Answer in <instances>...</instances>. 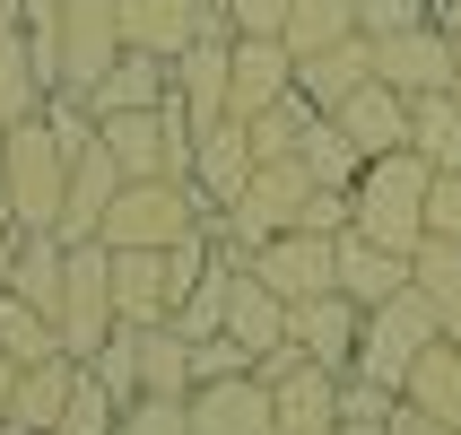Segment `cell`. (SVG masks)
I'll return each mask as SVG.
<instances>
[{"mask_svg": "<svg viewBox=\"0 0 461 435\" xmlns=\"http://www.w3.org/2000/svg\"><path fill=\"white\" fill-rule=\"evenodd\" d=\"M70 140H61V122L52 113H35V122L0 131V209H9V227L18 235H52L61 227V201H70Z\"/></svg>", "mask_w": 461, "mask_h": 435, "instance_id": "6da1fadb", "label": "cell"}, {"mask_svg": "<svg viewBox=\"0 0 461 435\" xmlns=\"http://www.w3.org/2000/svg\"><path fill=\"white\" fill-rule=\"evenodd\" d=\"M427 192H436V166L418 149L366 157V175L348 183V227L366 244H392V253H418L427 244Z\"/></svg>", "mask_w": 461, "mask_h": 435, "instance_id": "7a4b0ae2", "label": "cell"}, {"mask_svg": "<svg viewBox=\"0 0 461 435\" xmlns=\"http://www.w3.org/2000/svg\"><path fill=\"white\" fill-rule=\"evenodd\" d=\"M201 227H218V209H209L192 183L157 175V183H122V192H113L96 244H113V253H175L183 235H201Z\"/></svg>", "mask_w": 461, "mask_h": 435, "instance_id": "3957f363", "label": "cell"}, {"mask_svg": "<svg viewBox=\"0 0 461 435\" xmlns=\"http://www.w3.org/2000/svg\"><path fill=\"white\" fill-rule=\"evenodd\" d=\"M436 340H453V331L436 322V305H427L418 287H401V296H384V305H366V331H357V366H348V375H366V384L401 392V384H410V366L427 358Z\"/></svg>", "mask_w": 461, "mask_h": 435, "instance_id": "277c9868", "label": "cell"}, {"mask_svg": "<svg viewBox=\"0 0 461 435\" xmlns=\"http://www.w3.org/2000/svg\"><path fill=\"white\" fill-rule=\"evenodd\" d=\"M305 201H313V175H305V157H261L253 166V183H244V201L218 218V235H227V253H244L253 261L270 235H287L296 218H305Z\"/></svg>", "mask_w": 461, "mask_h": 435, "instance_id": "5b68a950", "label": "cell"}, {"mask_svg": "<svg viewBox=\"0 0 461 435\" xmlns=\"http://www.w3.org/2000/svg\"><path fill=\"white\" fill-rule=\"evenodd\" d=\"M113 261L104 244H70V279H61V313H52V331H61V358H96L104 340H113Z\"/></svg>", "mask_w": 461, "mask_h": 435, "instance_id": "8992f818", "label": "cell"}, {"mask_svg": "<svg viewBox=\"0 0 461 435\" xmlns=\"http://www.w3.org/2000/svg\"><path fill=\"white\" fill-rule=\"evenodd\" d=\"M279 305H305V296H331L339 287V235H313V227H287V235H270L253 261H244Z\"/></svg>", "mask_w": 461, "mask_h": 435, "instance_id": "52a82bcc", "label": "cell"}, {"mask_svg": "<svg viewBox=\"0 0 461 435\" xmlns=\"http://www.w3.org/2000/svg\"><path fill=\"white\" fill-rule=\"evenodd\" d=\"M122 61V18L113 0H61V96H96V78Z\"/></svg>", "mask_w": 461, "mask_h": 435, "instance_id": "ba28073f", "label": "cell"}, {"mask_svg": "<svg viewBox=\"0 0 461 435\" xmlns=\"http://www.w3.org/2000/svg\"><path fill=\"white\" fill-rule=\"evenodd\" d=\"M113 18H122V44L157 61H183L201 35H227L218 0H113Z\"/></svg>", "mask_w": 461, "mask_h": 435, "instance_id": "9c48e42d", "label": "cell"}, {"mask_svg": "<svg viewBox=\"0 0 461 435\" xmlns=\"http://www.w3.org/2000/svg\"><path fill=\"white\" fill-rule=\"evenodd\" d=\"M279 96H296V52H287V35H235L227 44V122H253Z\"/></svg>", "mask_w": 461, "mask_h": 435, "instance_id": "30bf717a", "label": "cell"}, {"mask_svg": "<svg viewBox=\"0 0 461 435\" xmlns=\"http://www.w3.org/2000/svg\"><path fill=\"white\" fill-rule=\"evenodd\" d=\"M375 78H384L392 96H444V87H453V35H444V26L375 35Z\"/></svg>", "mask_w": 461, "mask_h": 435, "instance_id": "8fae6325", "label": "cell"}, {"mask_svg": "<svg viewBox=\"0 0 461 435\" xmlns=\"http://www.w3.org/2000/svg\"><path fill=\"white\" fill-rule=\"evenodd\" d=\"M357 331H366V305L357 296H305V305H287V349L313 366H331V375H348L357 366Z\"/></svg>", "mask_w": 461, "mask_h": 435, "instance_id": "7c38bea8", "label": "cell"}, {"mask_svg": "<svg viewBox=\"0 0 461 435\" xmlns=\"http://www.w3.org/2000/svg\"><path fill=\"white\" fill-rule=\"evenodd\" d=\"M192 435H279V401L261 375H227V384H201L192 401Z\"/></svg>", "mask_w": 461, "mask_h": 435, "instance_id": "4fadbf2b", "label": "cell"}, {"mask_svg": "<svg viewBox=\"0 0 461 435\" xmlns=\"http://www.w3.org/2000/svg\"><path fill=\"white\" fill-rule=\"evenodd\" d=\"M253 140H244V122H209L201 140H192V192H201L218 218H227L235 201H244V183H253Z\"/></svg>", "mask_w": 461, "mask_h": 435, "instance_id": "5bb4252c", "label": "cell"}, {"mask_svg": "<svg viewBox=\"0 0 461 435\" xmlns=\"http://www.w3.org/2000/svg\"><path fill=\"white\" fill-rule=\"evenodd\" d=\"M113 192H122V166H113L104 140H87V149L70 157V201H61V227H52V235H61V244H96Z\"/></svg>", "mask_w": 461, "mask_h": 435, "instance_id": "9a60e30c", "label": "cell"}, {"mask_svg": "<svg viewBox=\"0 0 461 435\" xmlns=\"http://www.w3.org/2000/svg\"><path fill=\"white\" fill-rule=\"evenodd\" d=\"M87 366L78 358H44V366H26L18 392H9V410H0V435H52L61 427V410H70V392Z\"/></svg>", "mask_w": 461, "mask_h": 435, "instance_id": "2e32d148", "label": "cell"}, {"mask_svg": "<svg viewBox=\"0 0 461 435\" xmlns=\"http://www.w3.org/2000/svg\"><path fill=\"white\" fill-rule=\"evenodd\" d=\"M270 401H279V435H339V375L331 366H287L279 384H270Z\"/></svg>", "mask_w": 461, "mask_h": 435, "instance_id": "e0dca14e", "label": "cell"}, {"mask_svg": "<svg viewBox=\"0 0 461 435\" xmlns=\"http://www.w3.org/2000/svg\"><path fill=\"white\" fill-rule=\"evenodd\" d=\"M366 78H375V35H348V44H322V52L296 61V96H313L322 113H339Z\"/></svg>", "mask_w": 461, "mask_h": 435, "instance_id": "ac0fdd59", "label": "cell"}, {"mask_svg": "<svg viewBox=\"0 0 461 435\" xmlns=\"http://www.w3.org/2000/svg\"><path fill=\"white\" fill-rule=\"evenodd\" d=\"M331 122L357 140V157H392V149H410V96H392L384 78H366V87L339 104Z\"/></svg>", "mask_w": 461, "mask_h": 435, "instance_id": "d6986e66", "label": "cell"}, {"mask_svg": "<svg viewBox=\"0 0 461 435\" xmlns=\"http://www.w3.org/2000/svg\"><path fill=\"white\" fill-rule=\"evenodd\" d=\"M175 96V61H157V52H131L122 44V61L96 78V96H87V113H149V104H166Z\"/></svg>", "mask_w": 461, "mask_h": 435, "instance_id": "ffe728a7", "label": "cell"}, {"mask_svg": "<svg viewBox=\"0 0 461 435\" xmlns=\"http://www.w3.org/2000/svg\"><path fill=\"white\" fill-rule=\"evenodd\" d=\"M218 340H235V349L253 358V375H261V366H270V358L287 349V305H279V296H270V287L253 279V270L235 279V305H227V331H218Z\"/></svg>", "mask_w": 461, "mask_h": 435, "instance_id": "44dd1931", "label": "cell"}, {"mask_svg": "<svg viewBox=\"0 0 461 435\" xmlns=\"http://www.w3.org/2000/svg\"><path fill=\"white\" fill-rule=\"evenodd\" d=\"M140 349V401H192V340L175 322H131Z\"/></svg>", "mask_w": 461, "mask_h": 435, "instance_id": "7402d4cb", "label": "cell"}, {"mask_svg": "<svg viewBox=\"0 0 461 435\" xmlns=\"http://www.w3.org/2000/svg\"><path fill=\"white\" fill-rule=\"evenodd\" d=\"M113 313L122 322H175V279H166V253H113Z\"/></svg>", "mask_w": 461, "mask_h": 435, "instance_id": "603a6c76", "label": "cell"}, {"mask_svg": "<svg viewBox=\"0 0 461 435\" xmlns=\"http://www.w3.org/2000/svg\"><path fill=\"white\" fill-rule=\"evenodd\" d=\"M410 287V253H392V244H366L357 227L339 235V296H357V305H384Z\"/></svg>", "mask_w": 461, "mask_h": 435, "instance_id": "cb8c5ba5", "label": "cell"}, {"mask_svg": "<svg viewBox=\"0 0 461 435\" xmlns=\"http://www.w3.org/2000/svg\"><path fill=\"white\" fill-rule=\"evenodd\" d=\"M227 44L235 35H201V44L175 61V96H183V113H192L201 131L227 122Z\"/></svg>", "mask_w": 461, "mask_h": 435, "instance_id": "d4e9b609", "label": "cell"}, {"mask_svg": "<svg viewBox=\"0 0 461 435\" xmlns=\"http://www.w3.org/2000/svg\"><path fill=\"white\" fill-rule=\"evenodd\" d=\"M401 401H410L418 418H436V427H461V340H436V349L410 366Z\"/></svg>", "mask_w": 461, "mask_h": 435, "instance_id": "484cf974", "label": "cell"}, {"mask_svg": "<svg viewBox=\"0 0 461 435\" xmlns=\"http://www.w3.org/2000/svg\"><path fill=\"white\" fill-rule=\"evenodd\" d=\"M35 113H52V87H44V70H35L26 35H18V26H0V131L35 122Z\"/></svg>", "mask_w": 461, "mask_h": 435, "instance_id": "4316f807", "label": "cell"}, {"mask_svg": "<svg viewBox=\"0 0 461 435\" xmlns=\"http://www.w3.org/2000/svg\"><path fill=\"white\" fill-rule=\"evenodd\" d=\"M61 279H70V244H61V235H18L9 296H26L35 313H61Z\"/></svg>", "mask_w": 461, "mask_h": 435, "instance_id": "83f0119b", "label": "cell"}, {"mask_svg": "<svg viewBox=\"0 0 461 435\" xmlns=\"http://www.w3.org/2000/svg\"><path fill=\"white\" fill-rule=\"evenodd\" d=\"M410 149L436 166V175H461V96H410Z\"/></svg>", "mask_w": 461, "mask_h": 435, "instance_id": "f1b7e54d", "label": "cell"}, {"mask_svg": "<svg viewBox=\"0 0 461 435\" xmlns=\"http://www.w3.org/2000/svg\"><path fill=\"white\" fill-rule=\"evenodd\" d=\"M410 287L427 296V305H436V322H444V331L461 340V244H436V235H427V244L410 253Z\"/></svg>", "mask_w": 461, "mask_h": 435, "instance_id": "f546056e", "label": "cell"}, {"mask_svg": "<svg viewBox=\"0 0 461 435\" xmlns=\"http://www.w3.org/2000/svg\"><path fill=\"white\" fill-rule=\"evenodd\" d=\"M287 52L305 61V52H322V44H348V35H366L357 26V0H287Z\"/></svg>", "mask_w": 461, "mask_h": 435, "instance_id": "4dcf8cb0", "label": "cell"}, {"mask_svg": "<svg viewBox=\"0 0 461 435\" xmlns=\"http://www.w3.org/2000/svg\"><path fill=\"white\" fill-rule=\"evenodd\" d=\"M296 157H305V175H313V183H331V192H348V183L366 175L357 140H348V131H339L331 113H313V131H305V149H296Z\"/></svg>", "mask_w": 461, "mask_h": 435, "instance_id": "1f68e13d", "label": "cell"}, {"mask_svg": "<svg viewBox=\"0 0 461 435\" xmlns=\"http://www.w3.org/2000/svg\"><path fill=\"white\" fill-rule=\"evenodd\" d=\"M313 113H322L313 96H279L270 113H253V122H244L253 157H296V149H305V131H313Z\"/></svg>", "mask_w": 461, "mask_h": 435, "instance_id": "d6a6232c", "label": "cell"}, {"mask_svg": "<svg viewBox=\"0 0 461 435\" xmlns=\"http://www.w3.org/2000/svg\"><path fill=\"white\" fill-rule=\"evenodd\" d=\"M0 349L18 366H44V358H61V331H52V313H35L26 296H0Z\"/></svg>", "mask_w": 461, "mask_h": 435, "instance_id": "836d02e7", "label": "cell"}, {"mask_svg": "<svg viewBox=\"0 0 461 435\" xmlns=\"http://www.w3.org/2000/svg\"><path fill=\"white\" fill-rule=\"evenodd\" d=\"M113 418H122V401H113L96 375H78V392H70V410H61L52 435H113Z\"/></svg>", "mask_w": 461, "mask_h": 435, "instance_id": "e575fe53", "label": "cell"}, {"mask_svg": "<svg viewBox=\"0 0 461 435\" xmlns=\"http://www.w3.org/2000/svg\"><path fill=\"white\" fill-rule=\"evenodd\" d=\"M113 435H192V410L183 401H122Z\"/></svg>", "mask_w": 461, "mask_h": 435, "instance_id": "d590c367", "label": "cell"}, {"mask_svg": "<svg viewBox=\"0 0 461 435\" xmlns=\"http://www.w3.org/2000/svg\"><path fill=\"white\" fill-rule=\"evenodd\" d=\"M366 35H401V26H436V0H357Z\"/></svg>", "mask_w": 461, "mask_h": 435, "instance_id": "8d00e7d4", "label": "cell"}, {"mask_svg": "<svg viewBox=\"0 0 461 435\" xmlns=\"http://www.w3.org/2000/svg\"><path fill=\"white\" fill-rule=\"evenodd\" d=\"M227 375H253V358L235 340H192V392L201 384H227Z\"/></svg>", "mask_w": 461, "mask_h": 435, "instance_id": "74e56055", "label": "cell"}, {"mask_svg": "<svg viewBox=\"0 0 461 435\" xmlns=\"http://www.w3.org/2000/svg\"><path fill=\"white\" fill-rule=\"evenodd\" d=\"M227 35H279L287 26V0H218Z\"/></svg>", "mask_w": 461, "mask_h": 435, "instance_id": "f35d334b", "label": "cell"}, {"mask_svg": "<svg viewBox=\"0 0 461 435\" xmlns=\"http://www.w3.org/2000/svg\"><path fill=\"white\" fill-rule=\"evenodd\" d=\"M427 235H436V244H461V175H436V192H427Z\"/></svg>", "mask_w": 461, "mask_h": 435, "instance_id": "ab89813d", "label": "cell"}, {"mask_svg": "<svg viewBox=\"0 0 461 435\" xmlns=\"http://www.w3.org/2000/svg\"><path fill=\"white\" fill-rule=\"evenodd\" d=\"M392 435H461V427H436V418H418L410 401H401V418H392Z\"/></svg>", "mask_w": 461, "mask_h": 435, "instance_id": "60d3db41", "label": "cell"}, {"mask_svg": "<svg viewBox=\"0 0 461 435\" xmlns=\"http://www.w3.org/2000/svg\"><path fill=\"white\" fill-rule=\"evenodd\" d=\"M9 261H18V227H9V209H0V296H9Z\"/></svg>", "mask_w": 461, "mask_h": 435, "instance_id": "b9f144b4", "label": "cell"}, {"mask_svg": "<svg viewBox=\"0 0 461 435\" xmlns=\"http://www.w3.org/2000/svg\"><path fill=\"white\" fill-rule=\"evenodd\" d=\"M18 375H26V366L9 358V349H0V410H9V392H18Z\"/></svg>", "mask_w": 461, "mask_h": 435, "instance_id": "7bdbcfd3", "label": "cell"}, {"mask_svg": "<svg viewBox=\"0 0 461 435\" xmlns=\"http://www.w3.org/2000/svg\"><path fill=\"white\" fill-rule=\"evenodd\" d=\"M339 435H392V418H339Z\"/></svg>", "mask_w": 461, "mask_h": 435, "instance_id": "ee69618b", "label": "cell"}, {"mask_svg": "<svg viewBox=\"0 0 461 435\" xmlns=\"http://www.w3.org/2000/svg\"><path fill=\"white\" fill-rule=\"evenodd\" d=\"M436 26H444V35L461 44V0H436Z\"/></svg>", "mask_w": 461, "mask_h": 435, "instance_id": "f6af8a7d", "label": "cell"}, {"mask_svg": "<svg viewBox=\"0 0 461 435\" xmlns=\"http://www.w3.org/2000/svg\"><path fill=\"white\" fill-rule=\"evenodd\" d=\"M26 18V0H0V26H18Z\"/></svg>", "mask_w": 461, "mask_h": 435, "instance_id": "bcb514c9", "label": "cell"}, {"mask_svg": "<svg viewBox=\"0 0 461 435\" xmlns=\"http://www.w3.org/2000/svg\"><path fill=\"white\" fill-rule=\"evenodd\" d=\"M453 96H461V44H453Z\"/></svg>", "mask_w": 461, "mask_h": 435, "instance_id": "7dc6e473", "label": "cell"}]
</instances>
